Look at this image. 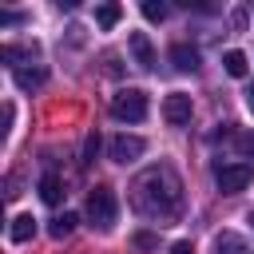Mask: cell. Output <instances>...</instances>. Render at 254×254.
<instances>
[{
    "label": "cell",
    "mask_w": 254,
    "mask_h": 254,
    "mask_svg": "<svg viewBox=\"0 0 254 254\" xmlns=\"http://www.w3.org/2000/svg\"><path fill=\"white\" fill-rule=\"evenodd\" d=\"M131 206L151 218L155 226H171L183 214V179L175 175V167L159 163L151 171H143L131 183Z\"/></svg>",
    "instance_id": "1"
},
{
    "label": "cell",
    "mask_w": 254,
    "mask_h": 254,
    "mask_svg": "<svg viewBox=\"0 0 254 254\" xmlns=\"http://www.w3.org/2000/svg\"><path fill=\"white\" fill-rule=\"evenodd\" d=\"M115 218H119V198H115V190H111V187H95V190L87 194V222H91L95 230H111Z\"/></svg>",
    "instance_id": "2"
},
{
    "label": "cell",
    "mask_w": 254,
    "mask_h": 254,
    "mask_svg": "<svg viewBox=\"0 0 254 254\" xmlns=\"http://www.w3.org/2000/svg\"><path fill=\"white\" fill-rule=\"evenodd\" d=\"M111 115H115L119 123H139V119H147V95H143L139 87L115 91V95H111Z\"/></svg>",
    "instance_id": "3"
},
{
    "label": "cell",
    "mask_w": 254,
    "mask_h": 254,
    "mask_svg": "<svg viewBox=\"0 0 254 254\" xmlns=\"http://www.w3.org/2000/svg\"><path fill=\"white\" fill-rule=\"evenodd\" d=\"M250 179H254V163H218V167H214V183H218L222 194L246 190Z\"/></svg>",
    "instance_id": "4"
},
{
    "label": "cell",
    "mask_w": 254,
    "mask_h": 254,
    "mask_svg": "<svg viewBox=\"0 0 254 254\" xmlns=\"http://www.w3.org/2000/svg\"><path fill=\"white\" fill-rule=\"evenodd\" d=\"M163 119H167L171 127H183V123H190V95H183V91H171V95L163 99Z\"/></svg>",
    "instance_id": "5"
},
{
    "label": "cell",
    "mask_w": 254,
    "mask_h": 254,
    "mask_svg": "<svg viewBox=\"0 0 254 254\" xmlns=\"http://www.w3.org/2000/svg\"><path fill=\"white\" fill-rule=\"evenodd\" d=\"M143 151H147V143H143L139 135H115V139H111V159H115V163H135Z\"/></svg>",
    "instance_id": "6"
},
{
    "label": "cell",
    "mask_w": 254,
    "mask_h": 254,
    "mask_svg": "<svg viewBox=\"0 0 254 254\" xmlns=\"http://www.w3.org/2000/svg\"><path fill=\"white\" fill-rule=\"evenodd\" d=\"M214 254H254V246L238 230H222V234H214Z\"/></svg>",
    "instance_id": "7"
},
{
    "label": "cell",
    "mask_w": 254,
    "mask_h": 254,
    "mask_svg": "<svg viewBox=\"0 0 254 254\" xmlns=\"http://www.w3.org/2000/svg\"><path fill=\"white\" fill-rule=\"evenodd\" d=\"M131 52H135L139 67H155V48H151L147 32H131Z\"/></svg>",
    "instance_id": "8"
},
{
    "label": "cell",
    "mask_w": 254,
    "mask_h": 254,
    "mask_svg": "<svg viewBox=\"0 0 254 254\" xmlns=\"http://www.w3.org/2000/svg\"><path fill=\"white\" fill-rule=\"evenodd\" d=\"M171 64H175L179 71H198V52H194L190 44H175V48H171Z\"/></svg>",
    "instance_id": "9"
},
{
    "label": "cell",
    "mask_w": 254,
    "mask_h": 254,
    "mask_svg": "<svg viewBox=\"0 0 254 254\" xmlns=\"http://www.w3.org/2000/svg\"><path fill=\"white\" fill-rule=\"evenodd\" d=\"M64 194H67V190H64L60 175H44V179H40V198H44L48 206H60V202H64Z\"/></svg>",
    "instance_id": "10"
},
{
    "label": "cell",
    "mask_w": 254,
    "mask_h": 254,
    "mask_svg": "<svg viewBox=\"0 0 254 254\" xmlns=\"http://www.w3.org/2000/svg\"><path fill=\"white\" fill-rule=\"evenodd\" d=\"M8 238H12V242H32V238H36V218H32V214H16L12 226H8Z\"/></svg>",
    "instance_id": "11"
},
{
    "label": "cell",
    "mask_w": 254,
    "mask_h": 254,
    "mask_svg": "<svg viewBox=\"0 0 254 254\" xmlns=\"http://www.w3.org/2000/svg\"><path fill=\"white\" fill-rule=\"evenodd\" d=\"M222 67H226V75H234V79H242V75L250 71V64H246L242 52H226V56H222Z\"/></svg>",
    "instance_id": "12"
},
{
    "label": "cell",
    "mask_w": 254,
    "mask_h": 254,
    "mask_svg": "<svg viewBox=\"0 0 254 254\" xmlns=\"http://www.w3.org/2000/svg\"><path fill=\"white\" fill-rule=\"evenodd\" d=\"M119 16H123L119 4H99V8H95V24H99V28H115Z\"/></svg>",
    "instance_id": "13"
},
{
    "label": "cell",
    "mask_w": 254,
    "mask_h": 254,
    "mask_svg": "<svg viewBox=\"0 0 254 254\" xmlns=\"http://www.w3.org/2000/svg\"><path fill=\"white\" fill-rule=\"evenodd\" d=\"M16 83H20L24 91L40 87V83H44V67H32V71H28V67H16Z\"/></svg>",
    "instance_id": "14"
},
{
    "label": "cell",
    "mask_w": 254,
    "mask_h": 254,
    "mask_svg": "<svg viewBox=\"0 0 254 254\" xmlns=\"http://www.w3.org/2000/svg\"><path fill=\"white\" fill-rule=\"evenodd\" d=\"M71 230H75V214H67V210H64L60 218H52V226H48V234H52V238H67Z\"/></svg>",
    "instance_id": "15"
},
{
    "label": "cell",
    "mask_w": 254,
    "mask_h": 254,
    "mask_svg": "<svg viewBox=\"0 0 254 254\" xmlns=\"http://www.w3.org/2000/svg\"><path fill=\"white\" fill-rule=\"evenodd\" d=\"M131 242H135V250H159V234H151V230H139Z\"/></svg>",
    "instance_id": "16"
},
{
    "label": "cell",
    "mask_w": 254,
    "mask_h": 254,
    "mask_svg": "<svg viewBox=\"0 0 254 254\" xmlns=\"http://www.w3.org/2000/svg\"><path fill=\"white\" fill-rule=\"evenodd\" d=\"M143 16H147V20H167V4H159V0H143Z\"/></svg>",
    "instance_id": "17"
},
{
    "label": "cell",
    "mask_w": 254,
    "mask_h": 254,
    "mask_svg": "<svg viewBox=\"0 0 254 254\" xmlns=\"http://www.w3.org/2000/svg\"><path fill=\"white\" fill-rule=\"evenodd\" d=\"M95 151H99V135H87V143H83V163H91Z\"/></svg>",
    "instance_id": "18"
},
{
    "label": "cell",
    "mask_w": 254,
    "mask_h": 254,
    "mask_svg": "<svg viewBox=\"0 0 254 254\" xmlns=\"http://www.w3.org/2000/svg\"><path fill=\"white\" fill-rule=\"evenodd\" d=\"M238 151L242 155H254V135H238Z\"/></svg>",
    "instance_id": "19"
},
{
    "label": "cell",
    "mask_w": 254,
    "mask_h": 254,
    "mask_svg": "<svg viewBox=\"0 0 254 254\" xmlns=\"http://www.w3.org/2000/svg\"><path fill=\"white\" fill-rule=\"evenodd\" d=\"M171 254H194V246H190V242H175V246H171Z\"/></svg>",
    "instance_id": "20"
},
{
    "label": "cell",
    "mask_w": 254,
    "mask_h": 254,
    "mask_svg": "<svg viewBox=\"0 0 254 254\" xmlns=\"http://www.w3.org/2000/svg\"><path fill=\"white\" fill-rule=\"evenodd\" d=\"M246 99H250V107H254V87H250V95H246Z\"/></svg>",
    "instance_id": "21"
},
{
    "label": "cell",
    "mask_w": 254,
    "mask_h": 254,
    "mask_svg": "<svg viewBox=\"0 0 254 254\" xmlns=\"http://www.w3.org/2000/svg\"><path fill=\"white\" fill-rule=\"evenodd\" d=\"M250 222H254V214H250Z\"/></svg>",
    "instance_id": "22"
}]
</instances>
